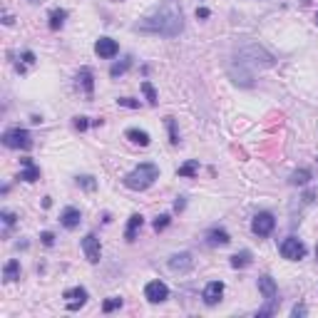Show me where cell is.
<instances>
[{"label":"cell","instance_id":"6da1fadb","mask_svg":"<svg viewBox=\"0 0 318 318\" xmlns=\"http://www.w3.org/2000/svg\"><path fill=\"white\" fill-rule=\"evenodd\" d=\"M182 8L177 0H164L147 18H142L135 25L137 33H152V35H162V38H177L182 33Z\"/></svg>","mask_w":318,"mask_h":318},{"label":"cell","instance_id":"7a4b0ae2","mask_svg":"<svg viewBox=\"0 0 318 318\" xmlns=\"http://www.w3.org/2000/svg\"><path fill=\"white\" fill-rule=\"evenodd\" d=\"M273 57L261 45L246 43L236 55H234V65H231V77L236 85L251 87L253 85V72L261 68H271Z\"/></svg>","mask_w":318,"mask_h":318},{"label":"cell","instance_id":"3957f363","mask_svg":"<svg viewBox=\"0 0 318 318\" xmlns=\"http://www.w3.org/2000/svg\"><path fill=\"white\" fill-rule=\"evenodd\" d=\"M159 179V167L157 164H152V162H142L139 167H135L130 174H124V186L127 189H132V192H144V189H149L152 184Z\"/></svg>","mask_w":318,"mask_h":318},{"label":"cell","instance_id":"277c9868","mask_svg":"<svg viewBox=\"0 0 318 318\" xmlns=\"http://www.w3.org/2000/svg\"><path fill=\"white\" fill-rule=\"evenodd\" d=\"M259 291H261V296L266 298V306L259 311V316H269L273 311V301H276V296H278V286H276V281H273L269 273L259 276Z\"/></svg>","mask_w":318,"mask_h":318},{"label":"cell","instance_id":"5b68a950","mask_svg":"<svg viewBox=\"0 0 318 318\" xmlns=\"http://www.w3.org/2000/svg\"><path fill=\"white\" fill-rule=\"evenodd\" d=\"M3 144L10 147V149H30L33 147V137L23 127H13V130H8L3 135Z\"/></svg>","mask_w":318,"mask_h":318},{"label":"cell","instance_id":"8992f818","mask_svg":"<svg viewBox=\"0 0 318 318\" xmlns=\"http://www.w3.org/2000/svg\"><path fill=\"white\" fill-rule=\"evenodd\" d=\"M278 249H281V256L289 259V261H301V259L306 256V244H303L301 239H296V236L283 239Z\"/></svg>","mask_w":318,"mask_h":318},{"label":"cell","instance_id":"52a82bcc","mask_svg":"<svg viewBox=\"0 0 318 318\" xmlns=\"http://www.w3.org/2000/svg\"><path fill=\"white\" fill-rule=\"evenodd\" d=\"M273 227H276V219H273L271 211H259V214L253 216V221H251V231H253L259 239H266L273 231Z\"/></svg>","mask_w":318,"mask_h":318},{"label":"cell","instance_id":"ba28073f","mask_svg":"<svg viewBox=\"0 0 318 318\" xmlns=\"http://www.w3.org/2000/svg\"><path fill=\"white\" fill-rule=\"evenodd\" d=\"M144 298H147L149 303H162V301H167V298H169L167 283H164V281H149V283L144 286Z\"/></svg>","mask_w":318,"mask_h":318},{"label":"cell","instance_id":"9c48e42d","mask_svg":"<svg viewBox=\"0 0 318 318\" xmlns=\"http://www.w3.org/2000/svg\"><path fill=\"white\" fill-rule=\"evenodd\" d=\"M82 251H85V259H87L90 264H97V261L102 259V246H100V239H97L94 234H87V236L82 239Z\"/></svg>","mask_w":318,"mask_h":318},{"label":"cell","instance_id":"30bf717a","mask_svg":"<svg viewBox=\"0 0 318 318\" xmlns=\"http://www.w3.org/2000/svg\"><path fill=\"white\" fill-rule=\"evenodd\" d=\"M221 296H224V283H221V281H209L204 286L202 298H204L206 306H216V303L221 301Z\"/></svg>","mask_w":318,"mask_h":318},{"label":"cell","instance_id":"8fae6325","mask_svg":"<svg viewBox=\"0 0 318 318\" xmlns=\"http://www.w3.org/2000/svg\"><path fill=\"white\" fill-rule=\"evenodd\" d=\"M192 266H194V259H192V253H189V251L174 253V256L169 259V269H172V271H177V273H186Z\"/></svg>","mask_w":318,"mask_h":318},{"label":"cell","instance_id":"7c38bea8","mask_svg":"<svg viewBox=\"0 0 318 318\" xmlns=\"http://www.w3.org/2000/svg\"><path fill=\"white\" fill-rule=\"evenodd\" d=\"M94 52H97L102 60H110V57H114V55L119 52V45L114 43L112 38H100V40L94 43Z\"/></svg>","mask_w":318,"mask_h":318},{"label":"cell","instance_id":"4fadbf2b","mask_svg":"<svg viewBox=\"0 0 318 318\" xmlns=\"http://www.w3.org/2000/svg\"><path fill=\"white\" fill-rule=\"evenodd\" d=\"M65 298H68V308H70V311H77L80 306H85V303H87V291H85L82 286H77V289H70V291H65Z\"/></svg>","mask_w":318,"mask_h":318},{"label":"cell","instance_id":"5bb4252c","mask_svg":"<svg viewBox=\"0 0 318 318\" xmlns=\"http://www.w3.org/2000/svg\"><path fill=\"white\" fill-rule=\"evenodd\" d=\"M20 167H23V172H20V179H23V182H38V179H40V167L30 157L20 159Z\"/></svg>","mask_w":318,"mask_h":318},{"label":"cell","instance_id":"9a60e30c","mask_svg":"<svg viewBox=\"0 0 318 318\" xmlns=\"http://www.w3.org/2000/svg\"><path fill=\"white\" fill-rule=\"evenodd\" d=\"M80 221H82V214H80L77 206H65V209H62V214H60V224H62L65 229L80 227Z\"/></svg>","mask_w":318,"mask_h":318},{"label":"cell","instance_id":"2e32d148","mask_svg":"<svg viewBox=\"0 0 318 318\" xmlns=\"http://www.w3.org/2000/svg\"><path fill=\"white\" fill-rule=\"evenodd\" d=\"M229 241H231V236H229L224 229L214 227L206 231V244H209V246H227Z\"/></svg>","mask_w":318,"mask_h":318},{"label":"cell","instance_id":"e0dca14e","mask_svg":"<svg viewBox=\"0 0 318 318\" xmlns=\"http://www.w3.org/2000/svg\"><path fill=\"white\" fill-rule=\"evenodd\" d=\"M142 224H144V216H142V214H132V216H130V224L124 229V239H127V241H135L137 231L142 229Z\"/></svg>","mask_w":318,"mask_h":318},{"label":"cell","instance_id":"ac0fdd59","mask_svg":"<svg viewBox=\"0 0 318 318\" xmlns=\"http://www.w3.org/2000/svg\"><path fill=\"white\" fill-rule=\"evenodd\" d=\"M3 278L10 283V281H18L20 278V264L15 261V259H10L5 266H3Z\"/></svg>","mask_w":318,"mask_h":318},{"label":"cell","instance_id":"d6986e66","mask_svg":"<svg viewBox=\"0 0 318 318\" xmlns=\"http://www.w3.org/2000/svg\"><path fill=\"white\" fill-rule=\"evenodd\" d=\"M249 264H251V251L249 249H244V251H239V253L231 256V266H234V269H246Z\"/></svg>","mask_w":318,"mask_h":318},{"label":"cell","instance_id":"ffe728a7","mask_svg":"<svg viewBox=\"0 0 318 318\" xmlns=\"http://www.w3.org/2000/svg\"><path fill=\"white\" fill-rule=\"evenodd\" d=\"M77 80H80V85H82V90L92 94V87H94V80H92V70L90 68H82L80 70V75H77Z\"/></svg>","mask_w":318,"mask_h":318},{"label":"cell","instance_id":"44dd1931","mask_svg":"<svg viewBox=\"0 0 318 318\" xmlns=\"http://www.w3.org/2000/svg\"><path fill=\"white\" fill-rule=\"evenodd\" d=\"M65 18H68V10L55 8V10L50 13V27H52V30H60V27L65 25Z\"/></svg>","mask_w":318,"mask_h":318},{"label":"cell","instance_id":"7402d4cb","mask_svg":"<svg viewBox=\"0 0 318 318\" xmlns=\"http://www.w3.org/2000/svg\"><path fill=\"white\" fill-rule=\"evenodd\" d=\"M127 139H132L135 144H139V147H147L152 139H149V135L144 132V130H127Z\"/></svg>","mask_w":318,"mask_h":318},{"label":"cell","instance_id":"603a6c76","mask_svg":"<svg viewBox=\"0 0 318 318\" xmlns=\"http://www.w3.org/2000/svg\"><path fill=\"white\" fill-rule=\"evenodd\" d=\"M197 169H199V162L192 159V162H186V164H182V167L177 169V174H179V177H186V179H192V177L197 174Z\"/></svg>","mask_w":318,"mask_h":318},{"label":"cell","instance_id":"cb8c5ba5","mask_svg":"<svg viewBox=\"0 0 318 318\" xmlns=\"http://www.w3.org/2000/svg\"><path fill=\"white\" fill-rule=\"evenodd\" d=\"M308 179H311V172H308V169H296L289 182L298 186V184H308Z\"/></svg>","mask_w":318,"mask_h":318},{"label":"cell","instance_id":"d4e9b609","mask_svg":"<svg viewBox=\"0 0 318 318\" xmlns=\"http://www.w3.org/2000/svg\"><path fill=\"white\" fill-rule=\"evenodd\" d=\"M130 68H132V60L127 57V60H122V62H114L112 68H110V75H112V77H119V75H124Z\"/></svg>","mask_w":318,"mask_h":318},{"label":"cell","instance_id":"484cf974","mask_svg":"<svg viewBox=\"0 0 318 318\" xmlns=\"http://www.w3.org/2000/svg\"><path fill=\"white\" fill-rule=\"evenodd\" d=\"M164 122H167V130H169V142H172V144H179V135H177V122H174V117H167Z\"/></svg>","mask_w":318,"mask_h":318},{"label":"cell","instance_id":"4316f807","mask_svg":"<svg viewBox=\"0 0 318 318\" xmlns=\"http://www.w3.org/2000/svg\"><path fill=\"white\" fill-rule=\"evenodd\" d=\"M142 92L147 94V102H149V105H157V92H154V87H152V82L144 80V82H142Z\"/></svg>","mask_w":318,"mask_h":318},{"label":"cell","instance_id":"83f0119b","mask_svg":"<svg viewBox=\"0 0 318 318\" xmlns=\"http://www.w3.org/2000/svg\"><path fill=\"white\" fill-rule=\"evenodd\" d=\"M119 306H122V298L112 296V298H107V301L102 303V311H105V313H112L114 308H119Z\"/></svg>","mask_w":318,"mask_h":318},{"label":"cell","instance_id":"f1b7e54d","mask_svg":"<svg viewBox=\"0 0 318 318\" xmlns=\"http://www.w3.org/2000/svg\"><path fill=\"white\" fill-rule=\"evenodd\" d=\"M169 221H172V219H169V214H162V216H157V219H154V231H164V229L169 227Z\"/></svg>","mask_w":318,"mask_h":318},{"label":"cell","instance_id":"f546056e","mask_svg":"<svg viewBox=\"0 0 318 318\" xmlns=\"http://www.w3.org/2000/svg\"><path fill=\"white\" fill-rule=\"evenodd\" d=\"M40 239H43V244H45V246H52V244H55V234H52V231H43V234H40Z\"/></svg>","mask_w":318,"mask_h":318},{"label":"cell","instance_id":"4dcf8cb0","mask_svg":"<svg viewBox=\"0 0 318 318\" xmlns=\"http://www.w3.org/2000/svg\"><path fill=\"white\" fill-rule=\"evenodd\" d=\"M77 184L85 186V189H94V179L92 177H77Z\"/></svg>","mask_w":318,"mask_h":318},{"label":"cell","instance_id":"1f68e13d","mask_svg":"<svg viewBox=\"0 0 318 318\" xmlns=\"http://www.w3.org/2000/svg\"><path fill=\"white\" fill-rule=\"evenodd\" d=\"M15 219H18V216H15L13 211H3V221H5V227H13Z\"/></svg>","mask_w":318,"mask_h":318},{"label":"cell","instance_id":"d6a6232c","mask_svg":"<svg viewBox=\"0 0 318 318\" xmlns=\"http://www.w3.org/2000/svg\"><path fill=\"white\" fill-rule=\"evenodd\" d=\"M117 102H119L122 107H132V110H135V107H139V102H135L132 97H122V100H117Z\"/></svg>","mask_w":318,"mask_h":318},{"label":"cell","instance_id":"836d02e7","mask_svg":"<svg viewBox=\"0 0 318 318\" xmlns=\"http://www.w3.org/2000/svg\"><path fill=\"white\" fill-rule=\"evenodd\" d=\"M75 127H77V130H87V119H85V117H77V119H75Z\"/></svg>","mask_w":318,"mask_h":318},{"label":"cell","instance_id":"e575fe53","mask_svg":"<svg viewBox=\"0 0 318 318\" xmlns=\"http://www.w3.org/2000/svg\"><path fill=\"white\" fill-rule=\"evenodd\" d=\"M23 60L27 62V65H33V62H35V55H33L30 50H27V52H23Z\"/></svg>","mask_w":318,"mask_h":318},{"label":"cell","instance_id":"d590c367","mask_svg":"<svg viewBox=\"0 0 318 318\" xmlns=\"http://www.w3.org/2000/svg\"><path fill=\"white\" fill-rule=\"evenodd\" d=\"M184 199H186V197H179V199L174 202V209H177V211H182L184 206H186V202H184Z\"/></svg>","mask_w":318,"mask_h":318},{"label":"cell","instance_id":"8d00e7d4","mask_svg":"<svg viewBox=\"0 0 318 318\" xmlns=\"http://www.w3.org/2000/svg\"><path fill=\"white\" fill-rule=\"evenodd\" d=\"M294 316L298 318V316H306V306H296L294 308Z\"/></svg>","mask_w":318,"mask_h":318},{"label":"cell","instance_id":"74e56055","mask_svg":"<svg viewBox=\"0 0 318 318\" xmlns=\"http://www.w3.org/2000/svg\"><path fill=\"white\" fill-rule=\"evenodd\" d=\"M197 18H209V10H206V8H199V10H197Z\"/></svg>","mask_w":318,"mask_h":318},{"label":"cell","instance_id":"f35d334b","mask_svg":"<svg viewBox=\"0 0 318 318\" xmlns=\"http://www.w3.org/2000/svg\"><path fill=\"white\" fill-rule=\"evenodd\" d=\"M316 25H318V15H316Z\"/></svg>","mask_w":318,"mask_h":318},{"label":"cell","instance_id":"ab89813d","mask_svg":"<svg viewBox=\"0 0 318 318\" xmlns=\"http://www.w3.org/2000/svg\"><path fill=\"white\" fill-rule=\"evenodd\" d=\"M316 256H318V249H316Z\"/></svg>","mask_w":318,"mask_h":318}]
</instances>
